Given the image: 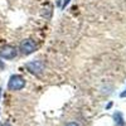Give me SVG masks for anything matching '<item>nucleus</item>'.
Segmentation results:
<instances>
[{"mask_svg": "<svg viewBox=\"0 0 126 126\" xmlns=\"http://www.w3.org/2000/svg\"><path fill=\"white\" fill-rule=\"evenodd\" d=\"M25 79L23 76L20 75H13L10 76L9 81H8V88L10 91H19V90H23L25 87Z\"/></svg>", "mask_w": 126, "mask_h": 126, "instance_id": "obj_1", "label": "nucleus"}, {"mask_svg": "<svg viewBox=\"0 0 126 126\" xmlns=\"http://www.w3.org/2000/svg\"><path fill=\"white\" fill-rule=\"evenodd\" d=\"M16 56H18V50H16L15 47L10 46V44L0 47V57L1 58H4V59H14Z\"/></svg>", "mask_w": 126, "mask_h": 126, "instance_id": "obj_2", "label": "nucleus"}, {"mask_svg": "<svg viewBox=\"0 0 126 126\" xmlns=\"http://www.w3.org/2000/svg\"><path fill=\"white\" fill-rule=\"evenodd\" d=\"M37 50V43L33 39H24L20 44V52L23 54H30Z\"/></svg>", "mask_w": 126, "mask_h": 126, "instance_id": "obj_3", "label": "nucleus"}, {"mask_svg": "<svg viewBox=\"0 0 126 126\" xmlns=\"http://www.w3.org/2000/svg\"><path fill=\"white\" fill-rule=\"evenodd\" d=\"M25 67L30 73H33V75H39V73H42L43 69H44V63L40 62V61H32V62L27 63Z\"/></svg>", "mask_w": 126, "mask_h": 126, "instance_id": "obj_4", "label": "nucleus"}, {"mask_svg": "<svg viewBox=\"0 0 126 126\" xmlns=\"http://www.w3.org/2000/svg\"><path fill=\"white\" fill-rule=\"evenodd\" d=\"M112 119H113L115 122H116L117 126H126L125 120H124V116H122V113H121L120 111H116V112H115V113L112 115Z\"/></svg>", "mask_w": 126, "mask_h": 126, "instance_id": "obj_5", "label": "nucleus"}, {"mask_svg": "<svg viewBox=\"0 0 126 126\" xmlns=\"http://www.w3.org/2000/svg\"><path fill=\"white\" fill-rule=\"evenodd\" d=\"M71 1V0H64V1H63V5H62V9H64L67 5H68V3Z\"/></svg>", "mask_w": 126, "mask_h": 126, "instance_id": "obj_6", "label": "nucleus"}, {"mask_svg": "<svg viewBox=\"0 0 126 126\" xmlns=\"http://www.w3.org/2000/svg\"><path fill=\"white\" fill-rule=\"evenodd\" d=\"M66 126H79L77 122H69V124H67Z\"/></svg>", "mask_w": 126, "mask_h": 126, "instance_id": "obj_7", "label": "nucleus"}, {"mask_svg": "<svg viewBox=\"0 0 126 126\" xmlns=\"http://www.w3.org/2000/svg\"><path fill=\"white\" fill-rule=\"evenodd\" d=\"M120 97H126V90H125L124 92H121V93H120Z\"/></svg>", "mask_w": 126, "mask_h": 126, "instance_id": "obj_8", "label": "nucleus"}, {"mask_svg": "<svg viewBox=\"0 0 126 126\" xmlns=\"http://www.w3.org/2000/svg\"><path fill=\"white\" fill-rule=\"evenodd\" d=\"M1 126H13V125L10 124V122H4V124H3Z\"/></svg>", "mask_w": 126, "mask_h": 126, "instance_id": "obj_9", "label": "nucleus"}, {"mask_svg": "<svg viewBox=\"0 0 126 126\" xmlns=\"http://www.w3.org/2000/svg\"><path fill=\"white\" fill-rule=\"evenodd\" d=\"M110 107H112V102H110V103L107 105V106H106V109H110Z\"/></svg>", "mask_w": 126, "mask_h": 126, "instance_id": "obj_10", "label": "nucleus"}]
</instances>
